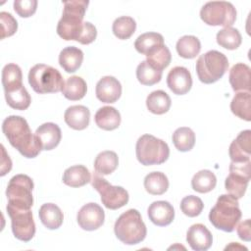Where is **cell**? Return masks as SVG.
<instances>
[{
	"instance_id": "6da1fadb",
	"label": "cell",
	"mask_w": 251,
	"mask_h": 251,
	"mask_svg": "<svg viewBox=\"0 0 251 251\" xmlns=\"http://www.w3.org/2000/svg\"><path fill=\"white\" fill-rule=\"evenodd\" d=\"M2 131L10 144L25 158H35L42 150L26 120L21 116L7 117L2 123Z\"/></svg>"
},
{
	"instance_id": "7a4b0ae2",
	"label": "cell",
	"mask_w": 251,
	"mask_h": 251,
	"mask_svg": "<svg viewBox=\"0 0 251 251\" xmlns=\"http://www.w3.org/2000/svg\"><path fill=\"white\" fill-rule=\"evenodd\" d=\"M89 2L85 0L65 1L62 18L58 22L57 33L65 40L77 41L83 30V17Z\"/></svg>"
},
{
	"instance_id": "3957f363",
	"label": "cell",
	"mask_w": 251,
	"mask_h": 251,
	"mask_svg": "<svg viewBox=\"0 0 251 251\" xmlns=\"http://www.w3.org/2000/svg\"><path fill=\"white\" fill-rule=\"evenodd\" d=\"M240 219L241 211L238 199L230 194L219 196L215 206L209 213L210 223L216 228L226 232L233 231Z\"/></svg>"
},
{
	"instance_id": "277c9868",
	"label": "cell",
	"mask_w": 251,
	"mask_h": 251,
	"mask_svg": "<svg viewBox=\"0 0 251 251\" xmlns=\"http://www.w3.org/2000/svg\"><path fill=\"white\" fill-rule=\"evenodd\" d=\"M114 231L117 238L126 245L140 243L147 234L146 226L136 209H129L123 213L115 223Z\"/></svg>"
},
{
	"instance_id": "5b68a950",
	"label": "cell",
	"mask_w": 251,
	"mask_h": 251,
	"mask_svg": "<svg viewBox=\"0 0 251 251\" xmlns=\"http://www.w3.org/2000/svg\"><path fill=\"white\" fill-rule=\"evenodd\" d=\"M28 83L31 88L39 94L57 93L62 91L65 84L60 72L48 65L37 64L28 73Z\"/></svg>"
},
{
	"instance_id": "8992f818",
	"label": "cell",
	"mask_w": 251,
	"mask_h": 251,
	"mask_svg": "<svg viewBox=\"0 0 251 251\" xmlns=\"http://www.w3.org/2000/svg\"><path fill=\"white\" fill-rule=\"evenodd\" d=\"M135 153L143 166L161 165L168 160L170 148L164 140L151 134H143L136 141Z\"/></svg>"
},
{
	"instance_id": "52a82bcc",
	"label": "cell",
	"mask_w": 251,
	"mask_h": 251,
	"mask_svg": "<svg viewBox=\"0 0 251 251\" xmlns=\"http://www.w3.org/2000/svg\"><path fill=\"white\" fill-rule=\"evenodd\" d=\"M196 73L201 82L211 84L218 81L228 69V60L225 54L210 50L196 61Z\"/></svg>"
},
{
	"instance_id": "ba28073f",
	"label": "cell",
	"mask_w": 251,
	"mask_h": 251,
	"mask_svg": "<svg viewBox=\"0 0 251 251\" xmlns=\"http://www.w3.org/2000/svg\"><path fill=\"white\" fill-rule=\"evenodd\" d=\"M33 181L28 176L22 174L14 176L6 189L7 205L19 209H30L33 205Z\"/></svg>"
},
{
	"instance_id": "9c48e42d",
	"label": "cell",
	"mask_w": 251,
	"mask_h": 251,
	"mask_svg": "<svg viewBox=\"0 0 251 251\" xmlns=\"http://www.w3.org/2000/svg\"><path fill=\"white\" fill-rule=\"evenodd\" d=\"M201 20L208 25L231 26L236 20L234 6L226 1L207 2L200 10Z\"/></svg>"
},
{
	"instance_id": "30bf717a",
	"label": "cell",
	"mask_w": 251,
	"mask_h": 251,
	"mask_svg": "<svg viewBox=\"0 0 251 251\" xmlns=\"http://www.w3.org/2000/svg\"><path fill=\"white\" fill-rule=\"evenodd\" d=\"M91 185L100 194L102 204L110 210L120 209L128 202V192L124 187L112 185L97 172L92 176Z\"/></svg>"
},
{
	"instance_id": "8fae6325",
	"label": "cell",
	"mask_w": 251,
	"mask_h": 251,
	"mask_svg": "<svg viewBox=\"0 0 251 251\" xmlns=\"http://www.w3.org/2000/svg\"><path fill=\"white\" fill-rule=\"evenodd\" d=\"M6 209L11 219L14 236L25 242L31 240L35 234V223L30 209H19L10 205H7Z\"/></svg>"
},
{
	"instance_id": "7c38bea8",
	"label": "cell",
	"mask_w": 251,
	"mask_h": 251,
	"mask_svg": "<svg viewBox=\"0 0 251 251\" xmlns=\"http://www.w3.org/2000/svg\"><path fill=\"white\" fill-rule=\"evenodd\" d=\"M251 162L234 163L229 165V175L225 180V187L228 194L239 199L242 198L250 180Z\"/></svg>"
},
{
	"instance_id": "4fadbf2b",
	"label": "cell",
	"mask_w": 251,
	"mask_h": 251,
	"mask_svg": "<svg viewBox=\"0 0 251 251\" xmlns=\"http://www.w3.org/2000/svg\"><path fill=\"white\" fill-rule=\"evenodd\" d=\"M105 220L104 210L96 203H87L83 205L76 215L78 226L88 231L98 229L103 226Z\"/></svg>"
},
{
	"instance_id": "5bb4252c",
	"label": "cell",
	"mask_w": 251,
	"mask_h": 251,
	"mask_svg": "<svg viewBox=\"0 0 251 251\" xmlns=\"http://www.w3.org/2000/svg\"><path fill=\"white\" fill-rule=\"evenodd\" d=\"M168 87L176 95L186 94L192 86L191 74L185 67H175L167 75Z\"/></svg>"
},
{
	"instance_id": "9a60e30c",
	"label": "cell",
	"mask_w": 251,
	"mask_h": 251,
	"mask_svg": "<svg viewBox=\"0 0 251 251\" xmlns=\"http://www.w3.org/2000/svg\"><path fill=\"white\" fill-rule=\"evenodd\" d=\"M95 94L97 99L103 103H114L122 95V84L114 76H103L96 84Z\"/></svg>"
},
{
	"instance_id": "2e32d148",
	"label": "cell",
	"mask_w": 251,
	"mask_h": 251,
	"mask_svg": "<svg viewBox=\"0 0 251 251\" xmlns=\"http://www.w3.org/2000/svg\"><path fill=\"white\" fill-rule=\"evenodd\" d=\"M228 154L231 162L243 163L250 161L251 154V130L241 131L230 143Z\"/></svg>"
},
{
	"instance_id": "e0dca14e",
	"label": "cell",
	"mask_w": 251,
	"mask_h": 251,
	"mask_svg": "<svg viewBox=\"0 0 251 251\" xmlns=\"http://www.w3.org/2000/svg\"><path fill=\"white\" fill-rule=\"evenodd\" d=\"M186 241L195 251H206L213 243L211 231L202 224L192 225L186 232Z\"/></svg>"
},
{
	"instance_id": "ac0fdd59",
	"label": "cell",
	"mask_w": 251,
	"mask_h": 251,
	"mask_svg": "<svg viewBox=\"0 0 251 251\" xmlns=\"http://www.w3.org/2000/svg\"><path fill=\"white\" fill-rule=\"evenodd\" d=\"M149 220L158 226H169L175 219V209L168 201H155L148 207Z\"/></svg>"
},
{
	"instance_id": "d6986e66",
	"label": "cell",
	"mask_w": 251,
	"mask_h": 251,
	"mask_svg": "<svg viewBox=\"0 0 251 251\" xmlns=\"http://www.w3.org/2000/svg\"><path fill=\"white\" fill-rule=\"evenodd\" d=\"M40 143L42 150H52L57 147L62 138L61 128L54 123H45L37 129L34 133Z\"/></svg>"
},
{
	"instance_id": "ffe728a7",
	"label": "cell",
	"mask_w": 251,
	"mask_h": 251,
	"mask_svg": "<svg viewBox=\"0 0 251 251\" xmlns=\"http://www.w3.org/2000/svg\"><path fill=\"white\" fill-rule=\"evenodd\" d=\"M64 120L71 128L82 130L89 125L90 111L83 105H74L65 111Z\"/></svg>"
},
{
	"instance_id": "44dd1931",
	"label": "cell",
	"mask_w": 251,
	"mask_h": 251,
	"mask_svg": "<svg viewBox=\"0 0 251 251\" xmlns=\"http://www.w3.org/2000/svg\"><path fill=\"white\" fill-rule=\"evenodd\" d=\"M250 67L243 63H237L230 69L228 80L234 91L250 92Z\"/></svg>"
},
{
	"instance_id": "7402d4cb",
	"label": "cell",
	"mask_w": 251,
	"mask_h": 251,
	"mask_svg": "<svg viewBox=\"0 0 251 251\" xmlns=\"http://www.w3.org/2000/svg\"><path fill=\"white\" fill-rule=\"evenodd\" d=\"M94 121L99 128L104 130H114L120 126L122 118L120 112L116 108L104 106L96 112Z\"/></svg>"
},
{
	"instance_id": "603a6c76",
	"label": "cell",
	"mask_w": 251,
	"mask_h": 251,
	"mask_svg": "<svg viewBox=\"0 0 251 251\" xmlns=\"http://www.w3.org/2000/svg\"><path fill=\"white\" fill-rule=\"evenodd\" d=\"M7 104L15 110H26L31 102V97L24 84L4 89Z\"/></svg>"
},
{
	"instance_id": "cb8c5ba5",
	"label": "cell",
	"mask_w": 251,
	"mask_h": 251,
	"mask_svg": "<svg viewBox=\"0 0 251 251\" xmlns=\"http://www.w3.org/2000/svg\"><path fill=\"white\" fill-rule=\"evenodd\" d=\"M39 219L42 225L48 229L59 228L64 221V215L61 209L53 203L43 204L38 211Z\"/></svg>"
},
{
	"instance_id": "d4e9b609",
	"label": "cell",
	"mask_w": 251,
	"mask_h": 251,
	"mask_svg": "<svg viewBox=\"0 0 251 251\" xmlns=\"http://www.w3.org/2000/svg\"><path fill=\"white\" fill-rule=\"evenodd\" d=\"M83 52L75 46L64 48L59 55V64L67 73H75L81 66Z\"/></svg>"
},
{
	"instance_id": "484cf974",
	"label": "cell",
	"mask_w": 251,
	"mask_h": 251,
	"mask_svg": "<svg viewBox=\"0 0 251 251\" xmlns=\"http://www.w3.org/2000/svg\"><path fill=\"white\" fill-rule=\"evenodd\" d=\"M63 182L71 187H80L91 181L88 169L82 165H75L65 170Z\"/></svg>"
},
{
	"instance_id": "4316f807",
	"label": "cell",
	"mask_w": 251,
	"mask_h": 251,
	"mask_svg": "<svg viewBox=\"0 0 251 251\" xmlns=\"http://www.w3.org/2000/svg\"><path fill=\"white\" fill-rule=\"evenodd\" d=\"M87 91L85 80L77 75L68 77L62 88V93L65 98L71 101L80 100L84 97Z\"/></svg>"
},
{
	"instance_id": "83f0119b",
	"label": "cell",
	"mask_w": 251,
	"mask_h": 251,
	"mask_svg": "<svg viewBox=\"0 0 251 251\" xmlns=\"http://www.w3.org/2000/svg\"><path fill=\"white\" fill-rule=\"evenodd\" d=\"M172 100L164 90H155L146 98V107L149 112L155 115H163L171 108Z\"/></svg>"
},
{
	"instance_id": "f1b7e54d",
	"label": "cell",
	"mask_w": 251,
	"mask_h": 251,
	"mask_svg": "<svg viewBox=\"0 0 251 251\" xmlns=\"http://www.w3.org/2000/svg\"><path fill=\"white\" fill-rule=\"evenodd\" d=\"M231 112L238 118L251 121V95L249 91L237 92L230 102Z\"/></svg>"
},
{
	"instance_id": "f546056e",
	"label": "cell",
	"mask_w": 251,
	"mask_h": 251,
	"mask_svg": "<svg viewBox=\"0 0 251 251\" xmlns=\"http://www.w3.org/2000/svg\"><path fill=\"white\" fill-rule=\"evenodd\" d=\"M164 44V37L158 32H145L140 34L135 42L134 47L140 54L147 56L157 47Z\"/></svg>"
},
{
	"instance_id": "4dcf8cb0",
	"label": "cell",
	"mask_w": 251,
	"mask_h": 251,
	"mask_svg": "<svg viewBox=\"0 0 251 251\" xmlns=\"http://www.w3.org/2000/svg\"><path fill=\"white\" fill-rule=\"evenodd\" d=\"M144 188L149 194L162 195L169 188V179L164 173H149L144 178Z\"/></svg>"
},
{
	"instance_id": "1f68e13d",
	"label": "cell",
	"mask_w": 251,
	"mask_h": 251,
	"mask_svg": "<svg viewBox=\"0 0 251 251\" xmlns=\"http://www.w3.org/2000/svg\"><path fill=\"white\" fill-rule=\"evenodd\" d=\"M119 165L118 155L114 151H103L99 153L94 161V169L95 171L102 175L107 176L112 174Z\"/></svg>"
},
{
	"instance_id": "d6a6232c",
	"label": "cell",
	"mask_w": 251,
	"mask_h": 251,
	"mask_svg": "<svg viewBox=\"0 0 251 251\" xmlns=\"http://www.w3.org/2000/svg\"><path fill=\"white\" fill-rule=\"evenodd\" d=\"M176 48L180 57L184 59H193L199 54L201 43L194 35H184L177 40Z\"/></svg>"
},
{
	"instance_id": "836d02e7",
	"label": "cell",
	"mask_w": 251,
	"mask_h": 251,
	"mask_svg": "<svg viewBox=\"0 0 251 251\" xmlns=\"http://www.w3.org/2000/svg\"><path fill=\"white\" fill-rule=\"evenodd\" d=\"M217 184V177L210 170H201L196 173L191 179L193 190L199 193H207L212 191Z\"/></svg>"
},
{
	"instance_id": "e575fe53",
	"label": "cell",
	"mask_w": 251,
	"mask_h": 251,
	"mask_svg": "<svg viewBox=\"0 0 251 251\" xmlns=\"http://www.w3.org/2000/svg\"><path fill=\"white\" fill-rule=\"evenodd\" d=\"M173 143L180 152L190 151L195 144V133L190 127L181 126L173 133Z\"/></svg>"
},
{
	"instance_id": "d590c367",
	"label": "cell",
	"mask_w": 251,
	"mask_h": 251,
	"mask_svg": "<svg viewBox=\"0 0 251 251\" xmlns=\"http://www.w3.org/2000/svg\"><path fill=\"white\" fill-rule=\"evenodd\" d=\"M217 43L227 50H234L237 49L241 42H242V37L240 32L238 31L237 28H234L232 26L228 27H224L220 31H218L217 36Z\"/></svg>"
},
{
	"instance_id": "8d00e7d4",
	"label": "cell",
	"mask_w": 251,
	"mask_h": 251,
	"mask_svg": "<svg viewBox=\"0 0 251 251\" xmlns=\"http://www.w3.org/2000/svg\"><path fill=\"white\" fill-rule=\"evenodd\" d=\"M171 60V51L165 44L157 47L146 56V62L154 69L161 72H163V70L170 65Z\"/></svg>"
},
{
	"instance_id": "74e56055",
	"label": "cell",
	"mask_w": 251,
	"mask_h": 251,
	"mask_svg": "<svg viewBox=\"0 0 251 251\" xmlns=\"http://www.w3.org/2000/svg\"><path fill=\"white\" fill-rule=\"evenodd\" d=\"M162 73L149 65L146 60L142 61L136 68V77L143 85L150 86L159 82L162 78Z\"/></svg>"
},
{
	"instance_id": "f35d334b",
	"label": "cell",
	"mask_w": 251,
	"mask_h": 251,
	"mask_svg": "<svg viewBox=\"0 0 251 251\" xmlns=\"http://www.w3.org/2000/svg\"><path fill=\"white\" fill-rule=\"evenodd\" d=\"M136 29V23L131 17L123 16L117 18L112 26L113 33L119 39H128Z\"/></svg>"
},
{
	"instance_id": "ab89813d",
	"label": "cell",
	"mask_w": 251,
	"mask_h": 251,
	"mask_svg": "<svg viewBox=\"0 0 251 251\" xmlns=\"http://www.w3.org/2000/svg\"><path fill=\"white\" fill-rule=\"evenodd\" d=\"M23 84V74L21 68L17 64H7L2 70V85L3 88Z\"/></svg>"
},
{
	"instance_id": "60d3db41",
	"label": "cell",
	"mask_w": 251,
	"mask_h": 251,
	"mask_svg": "<svg viewBox=\"0 0 251 251\" xmlns=\"http://www.w3.org/2000/svg\"><path fill=\"white\" fill-rule=\"evenodd\" d=\"M204 208V204L202 200L194 195L185 196L180 202V210L181 212L190 218L197 217L201 214Z\"/></svg>"
},
{
	"instance_id": "b9f144b4",
	"label": "cell",
	"mask_w": 251,
	"mask_h": 251,
	"mask_svg": "<svg viewBox=\"0 0 251 251\" xmlns=\"http://www.w3.org/2000/svg\"><path fill=\"white\" fill-rule=\"evenodd\" d=\"M0 23H1V39L12 36L16 33L18 29L17 20L8 12L0 13Z\"/></svg>"
},
{
	"instance_id": "7bdbcfd3",
	"label": "cell",
	"mask_w": 251,
	"mask_h": 251,
	"mask_svg": "<svg viewBox=\"0 0 251 251\" xmlns=\"http://www.w3.org/2000/svg\"><path fill=\"white\" fill-rule=\"evenodd\" d=\"M36 0H16L14 1V10L22 18L31 17L37 8Z\"/></svg>"
},
{
	"instance_id": "ee69618b",
	"label": "cell",
	"mask_w": 251,
	"mask_h": 251,
	"mask_svg": "<svg viewBox=\"0 0 251 251\" xmlns=\"http://www.w3.org/2000/svg\"><path fill=\"white\" fill-rule=\"evenodd\" d=\"M97 36V29L96 27L89 22H84L83 23V30L80 34L79 39L77 42L83 45H87L92 43Z\"/></svg>"
},
{
	"instance_id": "f6af8a7d",
	"label": "cell",
	"mask_w": 251,
	"mask_h": 251,
	"mask_svg": "<svg viewBox=\"0 0 251 251\" xmlns=\"http://www.w3.org/2000/svg\"><path fill=\"white\" fill-rule=\"evenodd\" d=\"M237 234L240 239L244 241H250V220L247 219L244 222H241L237 226Z\"/></svg>"
},
{
	"instance_id": "bcb514c9",
	"label": "cell",
	"mask_w": 251,
	"mask_h": 251,
	"mask_svg": "<svg viewBox=\"0 0 251 251\" xmlns=\"http://www.w3.org/2000/svg\"><path fill=\"white\" fill-rule=\"evenodd\" d=\"M1 148H2V161H1V174L0 175H1V176H3L11 171L12 161H11L9 155H7L6 150L3 145H1Z\"/></svg>"
},
{
	"instance_id": "7dc6e473",
	"label": "cell",
	"mask_w": 251,
	"mask_h": 251,
	"mask_svg": "<svg viewBox=\"0 0 251 251\" xmlns=\"http://www.w3.org/2000/svg\"><path fill=\"white\" fill-rule=\"evenodd\" d=\"M234 248H239V249H244V250H247V248H246V247L239 245L237 242H231L229 246H226V250H227V249H234Z\"/></svg>"
}]
</instances>
